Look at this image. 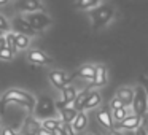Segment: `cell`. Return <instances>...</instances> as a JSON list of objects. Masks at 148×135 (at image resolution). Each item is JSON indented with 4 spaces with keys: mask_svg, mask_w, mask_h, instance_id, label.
I'll return each instance as SVG.
<instances>
[{
    "mask_svg": "<svg viewBox=\"0 0 148 135\" xmlns=\"http://www.w3.org/2000/svg\"><path fill=\"white\" fill-rule=\"evenodd\" d=\"M2 103L7 105V103H18V105L26 106L27 110H34L35 108V97L32 94L26 92L23 89H10L5 92V95L2 97Z\"/></svg>",
    "mask_w": 148,
    "mask_h": 135,
    "instance_id": "6da1fadb",
    "label": "cell"
},
{
    "mask_svg": "<svg viewBox=\"0 0 148 135\" xmlns=\"http://www.w3.org/2000/svg\"><path fill=\"white\" fill-rule=\"evenodd\" d=\"M115 16V10L108 5H97L96 8H92V11L89 13L91 24H92L94 30H99L102 27H105Z\"/></svg>",
    "mask_w": 148,
    "mask_h": 135,
    "instance_id": "7a4b0ae2",
    "label": "cell"
},
{
    "mask_svg": "<svg viewBox=\"0 0 148 135\" xmlns=\"http://www.w3.org/2000/svg\"><path fill=\"white\" fill-rule=\"evenodd\" d=\"M132 111L134 115H138L143 118L148 113V97L145 92L143 86H137L134 87V99H132Z\"/></svg>",
    "mask_w": 148,
    "mask_h": 135,
    "instance_id": "3957f363",
    "label": "cell"
},
{
    "mask_svg": "<svg viewBox=\"0 0 148 135\" xmlns=\"http://www.w3.org/2000/svg\"><path fill=\"white\" fill-rule=\"evenodd\" d=\"M27 22L34 27V29L38 32V30H45L46 27L51 26V18L45 13V11H35V13H29L26 16Z\"/></svg>",
    "mask_w": 148,
    "mask_h": 135,
    "instance_id": "277c9868",
    "label": "cell"
},
{
    "mask_svg": "<svg viewBox=\"0 0 148 135\" xmlns=\"http://www.w3.org/2000/svg\"><path fill=\"white\" fill-rule=\"evenodd\" d=\"M11 26V32L14 33H23V35H27V37H35L37 35V30L27 22L26 18L23 16H16L13 21L10 22Z\"/></svg>",
    "mask_w": 148,
    "mask_h": 135,
    "instance_id": "5b68a950",
    "label": "cell"
},
{
    "mask_svg": "<svg viewBox=\"0 0 148 135\" xmlns=\"http://www.w3.org/2000/svg\"><path fill=\"white\" fill-rule=\"evenodd\" d=\"M35 115L38 116V118H53V115H54L56 111V106H54V102H53L49 97H42V99L38 100V103H35Z\"/></svg>",
    "mask_w": 148,
    "mask_h": 135,
    "instance_id": "8992f818",
    "label": "cell"
},
{
    "mask_svg": "<svg viewBox=\"0 0 148 135\" xmlns=\"http://www.w3.org/2000/svg\"><path fill=\"white\" fill-rule=\"evenodd\" d=\"M142 122H143L142 116L127 115L123 121L116 122V125H113V127H116V130H135V129H138L142 125Z\"/></svg>",
    "mask_w": 148,
    "mask_h": 135,
    "instance_id": "52a82bcc",
    "label": "cell"
},
{
    "mask_svg": "<svg viewBox=\"0 0 148 135\" xmlns=\"http://www.w3.org/2000/svg\"><path fill=\"white\" fill-rule=\"evenodd\" d=\"M14 7H16V10L23 11V13H27V14L43 10L42 0H16Z\"/></svg>",
    "mask_w": 148,
    "mask_h": 135,
    "instance_id": "ba28073f",
    "label": "cell"
},
{
    "mask_svg": "<svg viewBox=\"0 0 148 135\" xmlns=\"http://www.w3.org/2000/svg\"><path fill=\"white\" fill-rule=\"evenodd\" d=\"M48 78H49V83L53 84V87H56V89H59V91L67 86L69 81H70L67 76V73L62 72V70H51L48 75Z\"/></svg>",
    "mask_w": 148,
    "mask_h": 135,
    "instance_id": "9c48e42d",
    "label": "cell"
},
{
    "mask_svg": "<svg viewBox=\"0 0 148 135\" xmlns=\"http://www.w3.org/2000/svg\"><path fill=\"white\" fill-rule=\"evenodd\" d=\"M27 59H29V62L37 64V65H51L53 64V59L45 51H40V49H30L29 54H27Z\"/></svg>",
    "mask_w": 148,
    "mask_h": 135,
    "instance_id": "30bf717a",
    "label": "cell"
},
{
    "mask_svg": "<svg viewBox=\"0 0 148 135\" xmlns=\"http://www.w3.org/2000/svg\"><path fill=\"white\" fill-rule=\"evenodd\" d=\"M40 127H42V122H40L38 119L32 118V116H29L23 124L21 135H37V132H38Z\"/></svg>",
    "mask_w": 148,
    "mask_h": 135,
    "instance_id": "8fae6325",
    "label": "cell"
},
{
    "mask_svg": "<svg viewBox=\"0 0 148 135\" xmlns=\"http://www.w3.org/2000/svg\"><path fill=\"white\" fill-rule=\"evenodd\" d=\"M119 100L123 102V105L127 108V106L132 105V99H134V87H129V86H124V87H119L116 91V95Z\"/></svg>",
    "mask_w": 148,
    "mask_h": 135,
    "instance_id": "7c38bea8",
    "label": "cell"
},
{
    "mask_svg": "<svg viewBox=\"0 0 148 135\" xmlns=\"http://www.w3.org/2000/svg\"><path fill=\"white\" fill-rule=\"evenodd\" d=\"M97 121H99V124L102 125V127L112 130L113 129V118H112V111H110V108L103 106V108L97 113Z\"/></svg>",
    "mask_w": 148,
    "mask_h": 135,
    "instance_id": "4fadbf2b",
    "label": "cell"
},
{
    "mask_svg": "<svg viewBox=\"0 0 148 135\" xmlns=\"http://www.w3.org/2000/svg\"><path fill=\"white\" fill-rule=\"evenodd\" d=\"M107 78H108V73H107L105 65H96V73H94V78H92V86H96V87L105 86Z\"/></svg>",
    "mask_w": 148,
    "mask_h": 135,
    "instance_id": "5bb4252c",
    "label": "cell"
},
{
    "mask_svg": "<svg viewBox=\"0 0 148 135\" xmlns=\"http://www.w3.org/2000/svg\"><path fill=\"white\" fill-rule=\"evenodd\" d=\"M102 103V95H100L97 91H89V95H88L86 102L83 105V111L86 110H94L96 106H99Z\"/></svg>",
    "mask_w": 148,
    "mask_h": 135,
    "instance_id": "9a60e30c",
    "label": "cell"
},
{
    "mask_svg": "<svg viewBox=\"0 0 148 135\" xmlns=\"http://www.w3.org/2000/svg\"><path fill=\"white\" fill-rule=\"evenodd\" d=\"M86 125H88V115L84 111H78L77 116H75V119L72 121L73 130L77 132V134H80V132H83L84 129H86Z\"/></svg>",
    "mask_w": 148,
    "mask_h": 135,
    "instance_id": "2e32d148",
    "label": "cell"
},
{
    "mask_svg": "<svg viewBox=\"0 0 148 135\" xmlns=\"http://www.w3.org/2000/svg\"><path fill=\"white\" fill-rule=\"evenodd\" d=\"M61 94H62V99L61 100L67 106H70L72 103H73V100H75V97H77L78 92H77V89H75L73 86H69V84H67L65 87H62V89H61Z\"/></svg>",
    "mask_w": 148,
    "mask_h": 135,
    "instance_id": "e0dca14e",
    "label": "cell"
},
{
    "mask_svg": "<svg viewBox=\"0 0 148 135\" xmlns=\"http://www.w3.org/2000/svg\"><path fill=\"white\" fill-rule=\"evenodd\" d=\"M94 73H96V65L84 64V65H81V67L78 68L75 75H77V76H80V78H83V80H91V81H92Z\"/></svg>",
    "mask_w": 148,
    "mask_h": 135,
    "instance_id": "ac0fdd59",
    "label": "cell"
},
{
    "mask_svg": "<svg viewBox=\"0 0 148 135\" xmlns=\"http://www.w3.org/2000/svg\"><path fill=\"white\" fill-rule=\"evenodd\" d=\"M77 110L73 106H65V108L59 110V115H61V122H67V124H72V121L77 116Z\"/></svg>",
    "mask_w": 148,
    "mask_h": 135,
    "instance_id": "d6986e66",
    "label": "cell"
},
{
    "mask_svg": "<svg viewBox=\"0 0 148 135\" xmlns=\"http://www.w3.org/2000/svg\"><path fill=\"white\" fill-rule=\"evenodd\" d=\"M88 95H89V91H88V89H84L83 92L77 94L73 103H72V105H73V108L77 110V111H83V105H84V102H86Z\"/></svg>",
    "mask_w": 148,
    "mask_h": 135,
    "instance_id": "ffe728a7",
    "label": "cell"
},
{
    "mask_svg": "<svg viewBox=\"0 0 148 135\" xmlns=\"http://www.w3.org/2000/svg\"><path fill=\"white\" fill-rule=\"evenodd\" d=\"M14 43H16V49H27L30 45V37L23 35V33H14Z\"/></svg>",
    "mask_w": 148,
    "mask_h": 135,
    "instance_id": "44dd1931",
    "label": "cell"
},
{
    "mask_svg": "<svg viewBox=\"0 0 148 135\" xmlns=\"http://www.w3.org/2000/svg\"><path fill=\"white\" fill-rule=\"evenodd\" d=\"M102 0H75V7L78 10H92Z\"/></svg>",
    "mask_w": 148,
    "mask_h": 135,
    "instance_id": "7402d4cb",
    "label": "cell"
},
{
    "mask_svg": "<svg viewBox=\"0 0 148 135\" xmlns=\"http://www.w3.org/2000/svg\"><path fill=\"white\" fill-rule=\"evenodd\" d=\"M14 56H16V52L13 51V49H10L7 45L0 46V61H5V62H10L14 59Z\"/></svg>",
    "mask_w": 148,
    "mask_h": 135,
    "instance_id": "603a6c76",
    "label": "cell"
},
{
    "mask_svg": "<svg viewBox=\"0 0 148 135\" xmlns=\"http://www.w3.org/2000/svg\"><path fill=\"white\" fill-rule=\"evenodd\" d=\"M61 124H62V122H61V119H56V118H48V119H43L42 127L51 132V130H54L56 127H59Z\"/></svg>",
    "mask_w": 148,
    "mask_h": 135,
    "instance_id": "cb8c5ba5",
    "label": "cell"
},
{
    "mask_svg": "<svg viewBox=\"0 0 148 135\" xmlns=\"http://www.w3.org/2000/svg\"><path fill=\"white\" fill-rule=\"evenodd\" d=\"M127 115H129V110L126 108V106L118 108V110H113V111H112V118H113V121H116V122L123 121V119H124Z\"/></svg>",
    "mask_w": 148,
    "mask_h": 135,
    "instance_id": "d4e9b609",
    "label": "cell"
},
{
    "mask_svg": "<svg viewBox=\"0 0 148 135\" xmlns=\"http://www.w3.org/2000/svg\"><path fill=\"white\" fill-rule=\"evenodd\" d=\"M5 45H7L10 49H13L14 52L18 51V49H16V43H14V32H11V30H10V32L5 33Z\"/></svg>",
    "mask_w": 148,
    "mask_h": 135,
    "instance_id": "484cf974",
    "label": "cell"
},
{
    "mask_svg": "<svg viewBox=\"0 0 148 135\" xmlns=\"http://www.w3.org/2000/svg\"><path fill=\"white\" fill-rule=\"evenodd\" d=\"M10 30H11L10 21H8L7 18L3 16V14H0V32L7 33V32H10Z\"/></svg>",
    "mask_w": 148,
    "mask_h": 135,
    "instance_id": "4316f807",
    "label": "cell"
},
{
    "mask_svg": "<svg viewBox=\"0 0 148 135\" xmlns=\"http://www.w3.org/2000/svg\"><path fill=\"white\" fill-rule=\"evenodd\" d=\"M61 129H62V132H64V135H78L77 132L73 130L72 124H67V122H62V124H61Z\"/></svg>",
    "mask_w": 148,
    "mask_h": 135,
    "instance_id": "83f0119b",
    "label": "cell"
},
{
    "mask_svg": "<svg viewBox=\"0 0 148 135\" xmlns=\"http://www.w3.org/2000/svg\"><path fill=\"white\" fill-rule=\"evenodd\" d=\"M123 106L124 105H123V102L118 99V97H113L112 102H110V110H112V111L113 110H118V108H123Z\"/></svg>",
    "mask_w": 148,
    "mask_h": 135,
    "instance_id": "f1b7e54d",
    "label": "cell"
},
{
    "mask_svg": "<svg viewBox=\"0 0 148 135\" xmlns=\"http://www.w3.org/2000/svg\"><path fill=\"white\" fill-rule=\"evenodd\" d=\"M0 135H21V134L14 132L13 129H10V127H3V129H2V134H0Z\"/></svg>",
    "mask_w": 148,
    "mask_h": 135,
    "instance_id": "f546056e",
    "label": "cell"
},
{
    "mask_svg": "<svg viewBox=\"0 0 148 135\" xmlns=\"http://www.w3.org/2000/svg\"><path fill=\"white\" fill-rule=\"evenodd\" d=\"M135 135H148V130L143 127V125H140L138 129H135Z\"/></svg>",
    "mask_w": 148,
    "mask_h": 135,
    "instance_id": "4dcf8cb0",
    "label": "cell"
},
{
    "mask_svg": "<svg viewBox=\"0 0 148 135\" xmlns=\"http://www.w3.org/2000/svg\"><path fill=\"white\" fill-rule=\"evenodd\" d=\"M37 135H53L49 130H46V129H43V127H40L38 129V132H37Z\"/></svg>",
    "mask_w": 148,
    "mask_h": 135,
    "instance_id": "1f68e13d",
    "label": "cell"
},
{
    "mask_svg": "<svg viewBox=\"0 0 148 135\" xmlns=\"http://www.w3.org/2000/svg\"><path fill=\"white\" fill-rule=\"evenodd\" d=\"M51 134H53V135H64V132H62L61 125H59V127L54 129V130H51Z\"/></svg>",
    "mask_w": 148,
    "mask_h": 135,
    "instance_id": "d6a6232c",
    "label": "cell"
},
{
    "mask_svg": "<svg viewBox=\"0 0 148 135\" xmlns=\"http://www.w3.org/2000/svg\"><path fill=\"white\" fill-rule=\"evenodd\" d=\"M108 135H124V134H123L121 130H116V129H113V130L108 132Z\"/></svg>",
    "mask_w": 148,
    "mask_h": 135,
    "instance_id": "836d02e7",
    "label": "cell"
},
{
    "mask_svg": "<svg viewBox=\"0 0 148 135\" xmlns=\"http://www.w3.org/2000/svg\"><path fill=\"white\" fill-rule=\"evenodd\" d=\"M3 45H5V33L0 32V46H3Z\"/></svg>",
    "mask_w": 148,
    "mask_h": 135,
    "instance_id": "e575fe53",
    "label": "cell"
},
{
    "mask_svg": "<svg viewBox=\"0 0 148 135\" xmlns=\"http://www.w3.org/2000/svg\"><path fill=\"white\" fill-rule=\"evenodd\" d=\"M142 84H143V89H145V92H147V97H148V84L145 83V81H142Z\"/></svg>",
    "mask_w": 148,
    "mask_h": 135,
    "instance_id": "d590c367",
    "label": "cell"
},
{
    "mask_svg": "<svg viewBox=\"0 0 148 135\" xmlns=\"http://www.w3.org/2000/svg\"><path fill=\"white\" fill-rule=\"evenodd\" d=\"M124 135H135V132H134V130H127Z\"/></svg>",
    "mask_w": 148,
    "mask_h": 135,
    "instance_id": "8d00e7d4",
    "label": "cell"
},
{
    "mask_svg": "<svg viewBox=\"0 0 148 135\" xmlns=\"http://www.w3.org/2000/svg\"><path fill=\"white\" fill-rule=\"evenodd\" d=\"M8 0H0V7H3V5H7Z\"/></svg>",
    "mask_w": 148,
    "mask_h": 135,
    "instance_id": "74e56055",
    "label": "cell"
},
{
    "mask_svg": "<svg viewBox=\"0 0 148 135\" xmlns=\"http://www.w3.org/2000/svg\"><path fill=\"white\" fill-rule=\"evenodd\" d=\"M86 135H96V134H94V132H88Z\"/></svg>",
    "mask_w": 148,
    "mask_h": 135,
    "instance_id": "f35d334b",
    "label": "cell"
},
{
    "mask_svg": "<svg viewBox=\"0 0 148 135\" xmlns=\"http://www.w3.org/2000/svg\"><path fill=\"white\" fill-rule=\"evenodd\" d=\"M0 125H2V118H0Z\"/></svg>",
    "mask_w": 148,
    "mask_h": 135,
    "instance_id": "ab89813d",
    "label": "cell"
},
{
    "mask_svg": "<svg viewBox=\"0 0 148 135\" xmlns=\"http://www.w3.org/2000/svg\"><path fill=\"white\" fill-rule=\"evenodd\" d=\"M147 115H148V113H147Z\"/></svg>",
    "mask_w": 148,
    "mask_h": 135,
    "instance_id": "60d3db41",
    "label": "cell"
}]
</instances>
